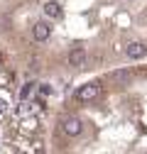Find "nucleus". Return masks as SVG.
Instances as JSON below:
<instances>
[{
	"mask_svg": "<svg viewBox=\"0 0 147 154\" xmlns=\"http://www.w3.org/2000/svg\"><path fill=\"white\" fill-rule=\"evenodd\" d=\"M103 91V83L101 81H91V83H83L76 93H74V100L76 103H93Z\"/></svg>",
	"mask_w": 147,
	"mask_h": 154,
	"instance_id": "f257e3e1",
	"label": "nucleus"
},
{
	"mask_svg": "<svg viewBox=\"0 0 147 154\" xmlns=\"http://www.w3.org/2000/svg\"><path fill=\"white\" fill-rule=\"evenodd\" d=\"M59 127H61V132L66 134L69 140H76V137L83 134V120L76 118V115H66V118L59 122Z\"/></svg>",
	"mask_w": 147,
	"mask_h": 154,
	"instance_id": "f03ea898",
	"label": "nucleus"
},
{
	"mask_svg": "<svg viewBox=\"0 0 147 154\" xmlns=\"http://www.w3.org/2000/svg\"><path fill=\"white\" fill-rule=\"evenodd\" d=\"M125 54H127V59H145L147 56V47L142 42H130L125 47Z\"/></svg>",
	"mask_w": 147,
	"mask_h": 154,
	"instance_id": "7ed1b4c3",
	"label": "nucleus"
}]
</instances>
